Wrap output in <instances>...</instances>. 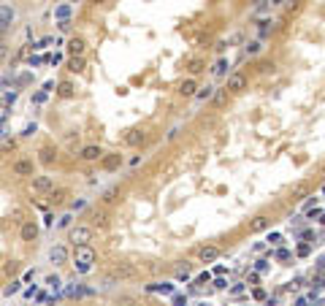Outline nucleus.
Wrapping results in <instances>:
<instances>
[{"mask_svg": "<svg viewBox=\"0 0 325 306\" xmlns=\"http://www.w3.org/2000/svg\"><path fill=\"white\" fill-rule=\"evenodd\" d=\"M71 257H73V263L79 266L82 271H90L92 269V263H95V250L90 244H84V247H73V252H71Z\"/></svg>", "mask_w": 325, "mask_h": 306, "instance_id": "obj_1", "label": "nucleus"}, {"mask_svg": "<svg viewBox=\"0 0 325 306\" xmlns=\"http://www.w3.org/2000/svg\"><path fill=\"white\" fill-rule=\"evenodd\" d=\"M92 225H73L71 231H68V241L73 247H84V244H90L92 241Z\"/></svg>", "mask_w": 325, "mask_h": 306, "instance_id": "obj_2", "label": "nucleus"}, {"mask_svg": "<svg viewBox=\"0 0 325 306\" xmlns=\"http://www.w3.org/2000/svg\"><path fill=\"white\" fill-rule=\"evenodd\" d=\"M11 174L22 176V179H33L35 176V160L33 157H16L11 162Z\"/></svg>", "mask_w": 325, "mask_h": 306, "instance_id": "obj_3", "label": "nucleus"}, {"mask_svg": "<svg viewBox=\"0 0 325 306\" xmlns=\"http://www.w3.org/2000/svg\"><path fill=\"white\" fill-rule=\"evenodd\" d=\"M52 190H54V176H49V174H35L33 176V193L46 195V193H52Z\"/></svg>", "mask_w": 325, "mask_h": 306, "instance_id": "obj_4", "label": "nucleus"}, {"mask_svg": "<svg viewBox=\"0 0 325 306\" xmlns=\"http://www.w3.org/2000/svg\"><path fill=\"white\" fill-rule=\"evenodd\" d=\"M68 260H71V250L65 244H54L49 250V263L52 266H65Z\"/></svg>", "mask_w": 325, "mask_h": 306, "instance_id": "obj_5", "label": "nucleus"}, {"mask_svg": "<svg viewBox=\"0 0 325 306\" xmlns=\"http://www.w3.org/2000/svg\"><path fill=\"white\" fill-rule=\"evenodd\" d=\"M19 238H22L25 244H30L38 238V225H35V219H25L22 228H19Z\"/></svg>", "mask_w": 325, "mask_h": 306, "instance_id": "obj_6", "label": "nucleus"}, {"mask_svg": "<svg viewBox=\"0 0 325 306\" xmlns=\"http://www.w3.org/2000/svg\"><path fill=\"white\" fill-rule=\"evenodd\" d=\"M100 157H103V149L98 144H87V147H82V152H79L82 162H98Z\"/></svg>", "mask_w": 325, "mask_h": 306, "instance_id": "obj_7", "label": "nucleus"}, {"mask_svg": "<svg viewBox=\"0 0 325 306\" xmlns=\"http://www.w3.org/2000/svg\"><path fill=\"white\" fill-rule=\"evenodd\" d=\"M109 225H111V217H109L106 209H95L92 212V231L95 228H98V231H106Z\"/></svg>", "mask_w": 325, "mask_h": 306, "instance_id": "obj_8", "label": "nucleus"}, {"mask_svg": "<svg viewBox=\"0 0 325 306\" xmlns=\"http://www.w3.org/2000/svg\"><path fill=\"white\" fill-rule=\"evenodd\" d=\"M247 87V76L244 73H231V76H228V92H233V95H238V92H241Z\"/></svg>", "mask_w": 325, "mask_h": 306, "instance_id": "obj_9", "label": "nucleus"}, {"mask_svg": "<svg viewBox=\"0 0 325 306\" xmlns=\"http://www.w3.org/2000/svg\"><path fill=\"white\" fill-rule=\"evenodd\" d=\"M114 279H133L136 276V266H130V263H117L114 266V271H111Z\"/></svg>", "mask_w": 325, "mask_h": 306, "instance_id": "obj_10", "label": "nucleus"}, {"mask_svg": "<svg viewBox=\"0 0 325 306\" xmlns=\"http://www.w3.org/2000/svg\"><path fill=\"white\" fill-rule=\"evenodd\" d=\"M84 52H87V41H84L82 35H73L68 41V54L71 57H84Z\"/></svg>", "mask_w": 325, "mask_h": 306, "instance_id": "obj_11", "label": "nucleus"}, {"mask_svg": "<svg viewBox=\"0 0 325 306\" xmlns=\"http://www.w3.org/2000/svg\"><path fill=\"white\" fill-rule=\"evenodd\" d=\"M11 22H14V8L11 6H0V38H3V33H8Z\"/></svg>", "mask_w": 325, "mask_h": 306, "instance_id": "obj_12", "label": "nucleus"}, {"mask_svg": "<svg viewBox=\"0 0 325 306\" xmlns=\"http://www.w3.org/2000/svg\"><path fill=\"white\" fill-rule=\"evenodd\" d=\"M38 162H41V166H52V162H57V149L54 147H41L38 149Z\"/></svg>", "mask_w": 325, "mask_h": 306, "instance_id": "obj_13", "label": "nucleus"}, {"mask_svg": "<svg viewBox=\"0 0 325 306\" xmlns=\"http://www.w3.org/2000/svg\"><path fill=\"white\" fill-rule=\"evenodd\" d=\"M122 141H125L128 147H138V144H144V133H141L138 128H130V130H125Z\"/></svg>", "mask_w": 325, "mask_h": 306, "instance_id": "obj_14", "label": "nucleus"}, {"mask_svg": "<svg viewBox=\"0 0 325 306\" xmlns=\"http://www.w3.org/2000/svg\"><path fill=\"white\" fill-rule=\"evenodd\" d=\"M269 222H271V219L266 217V214H257L252 222H250V231H252V233H263L266 228H269Z\"/></svg>", "mask_w": 325, "mask_h": 306, "instance_id": "obj_15", "label": "nucleus"}, {"mask_svg": "<svg viewBox=\"0 0 325 306\" xmlns=\"http://www.w3.org/2000/svg\"><path fill=\"white\" fill-rule=\"evenodd\" d=\"M100 162H103V168H106V171H117L122 166V155H103Z\"/></svg>", "mask_w": 325, "mask_h": 306, "instance_id": "obj_16", "label": "nucleus"}, {"mask_svg": "<svg viewBox=\"0 0 325 306\" xmlns=\"http://www.w3.org/2000/svg\"><path fill=\"white\" fill-rule=\"evenodd\" d=\"M179 92L185 95V98H193V95H198V81L195 79H185L181 87H179Z\"/></svg>", "mask_w": 325, "mask_h": 306, "instance_id": "obj_17", "label": "nucleus"}, {"mask_svg": "<svg viewBox=\"0 0 325 306\" xmlns=\"http://www.w3.org/2000/svg\"><path fill=\"white\" fill-rule=\"evenodd\" d=\"M198 257H200L204 263H214L217 257H219V250H217V247H204V250L198 252Z\"/></svg>", "mask_w": 325, "mask_h": 306, "instance_id": "obj_18", "label": "nucleus"}, {"mask_svg": "<svg viewBox=\"0 0 325 306\" xmlns=\"http://www.w3.org/2000/svg\"><path fill=\"white\" fill-rule=\"evenodd\" d=\"M57 95H60V98H73V95H76L73 81H63L60 87H57Z\"/></svg>", "mask_w": 325, "mask_h": 306, "instance_id": "obj_19", "label": "nucleus"}, {"mask_svg": "<svg viewBox=\"0 0 325 306\" xmlns=\"http://www.w3.org/2000/svg\"><path fill=\"white\" fill-rule=\"evenodd\" d=\"M68 71L71 73H82L84 71V57H71V60H68Z\"/></svg>", "mask_w": 325, "mask_h": 306, "instance_id": "obj_20", "label": "nucleus"}, {"mask_svg": "<svg viewBox=\"0 0 325 306\" xmlns=\"http://www.w3.org/2000/svg\"><path fill=\"white\" fill-rule=\"evenodd\" d=\"M187 71L195 76V73H200V71H206V63H204V60H198V57H195V60H190V68H187Z\"/></svg>", "mask_w": 325, "mask_h": 306, "instance_id": "obj_21", "label": "nucleus"}, {"mask_svg": "<svg viewBox=\"0 0 325 306\" xmlns=\"http://www.w3.org/2000/svg\"><path fill=\"white\" fill-rule=\"evenodd\" d=\"M214 95V87L212 84H206V87H198V100H209Z\"/></svg>", "mask_w": 325, "mask_h": 306, "instance_id": "obj_22", "label": "nucleus"}, {"mask_svg": "<svg viewBox=\"0 0 325 306\" xmlns=\"http://www.w3.org/2000/svg\"><path fill=\"white\" fill-rule=\"evenodd\" d=\"M49 195H52V203H54V206H60V203H63V200H65V198H68V193H65V190H52V193H49Z\"/></svg>", "mask_w": 325, "mask_h": 306, "instance_id": "obj_23", "label": "nucleus"}, {"mask_svg": "<svg viewBox=\"0 0 325 306\" xmlns=\"http://www.w3.org/2000/svg\"><path fill=\"white\" fill-rule=\"evenodd\" d=\"M117 193H119V187H109L106 193H103V203H114V200H117Z\"/></svg>", "mask_w": 325, "mask_h": 306, "instance_id": "obj_24", "label": "nucleus"}, {"mask_svg": "<svg viewBox=\"0 0 325 306\" xmlns=\"http://www.w3.org/2000/svg\"><path fill=\"white\" fill-rule=\"evenodd\" d=\"M190 274H193V269H190V263L185 260V263H181V266H179V269H176V276H179V279H187V276H190Z\"/></svg>", "mask_w": 325, "mask_h": 306, "instance_id": "obj_25", "label": "nucleus"}, {"mask_svg": "<svg viewBox=\"0 0 325 306\" xmlns=\"http://www.w3.org/2000/svg\"><path fill=\"white\" fill-rule=\"evenodd\" d=\"M152 290H157V293H174V284H168V282H157V284H152Z\"/></svg>", "mask_w": 325, "mask_h": 306, "instance_id": "obj_26", "label": "nucleus"}, {"mask_svg": "<svg viewBox=\"0 0 325 306\" xmlns=\"http://www.w3.org/2000/svg\"><path fill=\"white\" fill-rule=\"evenodd\" d=\"M260 49H263V44H260V41H250V44H247V54H257Z\"/></svg>", "mask_w": 325, "mask_h": 306, "instance_id": "obj_27", "label": "nucleus"}, {"mask_svg": "<svg viewBox=\"0 0 325 306\" xmlns=\"http://www.w3.org/2000/svg\"><path fill=\"white\" fill-rule=\"evenodd\" d=\"M46 284H49V288H60V276H57V274H49V276H46Z\"/></svg>", "mask_w": 325, "mask_h": 306, "instance_id": "obj_28", "label": "nucleus"}, {"mask_svg": "<svg viewBox=\"0 0 325 306\" xmlns=\"http://www.w3.org/2000/svg\"><path fill=\"white\" fill-rule=\"evenodd\" d=\"M19 284H22V282H19V279H14V282L8 284V288H6L3 293H6V295H14V293H19Z\"/></svg>", "mask_w": 325, "mask_h": 306, "instance_id": "obj_29", "label": "nucleus"}, {"mask_svg": "<svg viewBox=\"0 0 325 306\" xmlns=\"http://www.w3.org/2000/svg\"><path fill=\"white\" fill-rule=\"evenodd\" d=\"M16 269H19V266H16V260H8V263L3 266V271H6L8 276H11V274H16Z\"/></svg>", "mask_w": 325, "mask_h": 306, "instance_id": "obj_30", "label": "nucleus"}, {"mask_svg": "<svg viewBox=\"0 0 325 306\" xmlns=\"http://www.w3.org/2000/svg\"><path fill=\"white\" fill-rule=\"evenodd\" d=\"M225 68H228V63H225V60H219V63L214 65V68H212V71H214L217 76H222V73H225Z\"/></svg>", "mask_w": 325, "mask_h": 306, "instance_id": "obj_31", "label": "nucleus"}, {"mask_svg": "<svg viewBox=\"0 0 325 306\" xmlns=\"http://www.w3.org/2000/svg\"><path fill=\"white\" fill-rule=\"evenodd\" d=\"M6 57H8V44L3 41V38H0V63H3Z\"/></svg>", "mask_w": 325, "mask_h": 306, "instance_id": "obj_32", "label": "nucleus"}, {"mask_svg": "<svg viewBox=\"0 0 325 306\" xmlns=\"http://www.w3.org/2000/svg\"><path fill=\"white\" fill-rule=\"evenodd\" d=\"M303 195H307V187H303V185H298L293 190V198H303Z\"/></svg>", "mask_w": 325, "mask_h": 306, "instance_id": "obj_33", "label": "nucleus"}, {"mask_svg": "<svg viewBox=\"0 0 325 306\" xmlns=\"http://www.w3.org/2000/svg\"><path fill=\"white\" fill-rule=\"evenodd\" d=\"M309 252H312V247H309V244H301V247H298V255H301V257H307Z\"/></svg>", "mask_w": 325, "mask_h": 306, "instance_id": "obj_34", "label": "nucleus"}, {"mask_svg": "<svg viewBox=\"0 0 325 306\" xmlns=\"http://www.w3.org/2000/svg\"><path fill=\"white\" fill-rule=\"evenodd\" d=\"M174 306H187V298L185 295H174Z\"/></svg>", "mask_w": 325, "mask_h": 306, "instance_id": "obj_35", "label": "nucleus"}, {"mask_svg": "<svg viewBox=\"0 0 325 306\" xmlns=\"http://www.w3.org/2000/svg\"><path fill=\"white\" fill-rule=\"evenodd\" d=\"M269 241H271V244H282V233H271Z\"/></svg>", "mask_w": 325, "mask_h": 306, "instance_id": "obj_36", "label": "nucleus"}, {"mask_svg": "<svg viewBox=\"0 0 325 306\" xmlns=\"http://www.w3.org/2000/svg\"><path fill=\"white\" fill-rule=\"evenodd\" d=\"M84 206H87L84 200H73V203H71V209H73V212H79V209H84Z\"/></svg>", "mask_w": 325, "mask_h": 306, "instance_id": "obj_37", "label": "nucleus"}, {"mask_svg": "<svg viewBox=\"0 0 325 306\" xmlns=\"http://www.w3.org/2000/svg\"><path fill=\"white\" fill-rule=\"evenodd\" d=\"M209 279H212V274H209V271H206V274H200V276H198V284H206Z\"/></svg>", "mask_w": 325, "mask_h": 306, "instance_id": "obj_38", "label": "nucleus"}, {"mask_svg": "<svg viewBox=\"0 0 325 306\" xmlns=\"http://www.w3.org/2000/svg\"><path fill=\"white\" fill-rule=\"evenodd\" d=\"M214 288H217V290H225L228 282H225V279H214Z\"/></svg>", "mask_w": 325, "mask_h": 306, "instance_id": "obj_39", "label": "nucleus"}, {"mask_svg": "<svg viewBox=\"0 0 325 306\" xmlns=\"http://www.w3.org/2000/svg\"><path fill=\"white\" fill-rule=\"evenodd\" d=\"M320 214H322V212H320V209H309V212H307V217H309V219H314V217H320Z\"/></svg>", "mask_w": 325, "mask_h": 306, "instance_id": "obj_40", "label": "nucleus"}, {"mask_svg": "<svg viewBox=\"0 0 325 306\" xmlns=\"http://www.w3.org/2000/svg\"><path fill=\"white\" fill-rule=\"evenodd\" d=\"M276 257H279V260H288L290 252H288V250H279V252H276Z\"/></svg>", "mask_w": 325, "mask_h": 306, "instance_id": "obj_41", "label": "nucleus"}, {"mask_svg": "<svg viewBox=\"0 0 325 306\" xmlns=\"http://www.w3.org/2000/svg\"><path fill=\"white\" fill-rule=\"evenodd\" d=\"M269 269V260H257V271H266Z\"/></svg>", "mask_w": 325, "mask_h": 306, "instance_id": "obj_42", "label": "nucleus"}, {"mask_svg": "<svg viewBox=\"0 0 325 306\" xmlns=\"http://www.w3.org/2000/svg\"><path fill=\"white\" fill-rule=\"evenodd\" d=\"M255 298H257V301H263V298H266V290L257 288V290H255Z\"/></svg>", "mask_w": 325, "mask_h": 306, "instance_id": "obj_43", "label": "nucleus"}, {"mask_svg": "<svg viewBox=\"0 0 325 306\" xmlns=\"http://www.w3.org/2000/svg\"><path fill=\"white\" fill-rule=\"evenodd\" d=\"M33 133H35V125H27V128H25V133H22V136H33Z\"/></svg>", "mask_w": 325, "mask_h": 306, "instance_id": "obj_44", "label": "nucleus"}, {"mask_svg": "<svg viewBox=\"0 0 325 306\" xmlns=\"http://www.w3.org/2000/svg\"><path fill=\"white\" fill-rule=\"evenodd\" d=\"M295 306H307V301H303V298H301V301H298V303H295Z\"/></svg>", "mask_w": 325, "mask_h": 306, "instance_id": "obj_45", "label": "nucleus"}, {"mask_svg": "<svg viewBox=\"0 0 325 306\" xmlns=\"http://www.w3.org/2000/svg\"><path fill=\"white\" fill-rule=\"evenodd\" d=\"M320 217H322V219H320V222H322V225H325V214H320Z\"/></svg>", "mask_w": 325, "mask_h": 306, "instance_id": "obj_46", "label": "nucleus"}, {"mask_svg": "<svg viewBox=\"0 0 325 306\" xmlns=\"http://www.w3.org/2000/svg\"><path fill=\"white\" fill-rule=\"evenodd\" d=\"M322 195H325V187H322Z\"/></svg>", "mask_w": 325, "mask_h": 306, "instance_id": "obj_47", "label": "nucleus"}]
</instances>
